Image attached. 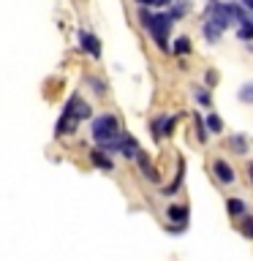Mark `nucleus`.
Instances as JSON below:
<instances>
[{"mask_svg": "<svg viewBox=\"0 0 253 261\" xmlns=\"http://www.w3.org/2000/svg\"><path fill=\"white\" fill-rule=\"evenodd\" d=\"M237 95H240V101H242V103H253V82H248V85H242Z\"/></svg>", "mask_w": 253, "mask_h": 261, "instance_id": "nucleus-23", "label": "nucleus"}, {"mask_svg": "<svg viewBox=\"0 0 253 261\" xmlns=\"http://www.w3.org/2000/svg\"><path fill=\"white\" fill-rule=\"evenodd\" d=\"M193 130H196V139H199V142H207L210 134H207V125H204V117L199 112L193 114Z\"/></svg>", "mask_w": 253, "mask_h": 261, "instance_id": "nucleus-17", "label": "nucleus"}, {"mask_svg": "<svg viewBox=\"0 0 253 261\" xmlns=\"http://www.w3.org/2000/svg\"><path fill=\"white\" fill-rule=\"evenodd\" d=\"M193 98H196L201 106H210V93H207L204 87H196V90H193Z\"/></svg>", "mask_w": 253, "mask_h": 261, "instance_id": "nucleus-25", "label": "nucleus"}, {"mask_svg": "<svg viewBox=\"0 0 253 261\" xmlns=\"http://www.w3.org/2000/svg\"><path fill=\"white\" fill-rule=\"evenodd\" d=\"M204 125H207V134H220V130H223V120H220L218 114H210V117L204 120Z\"/></svg>", "mask_w": 253, "mask_h": 261, "instance_id": "nucleus-19", "label": "nucleus"}, {"mask_svg": "<svg viewBox=\"0 0 253 261\" xmlns=\"http://www.w3.org/2000/svg\"><path fill=\"white\" fill-rule=\"evenodd\" d=\"M87 85H93V93L95 95H106V85H104V79H98V76H87Z\"/></svg>", "mask_w": 253, "mask_h": 261, "instance_id": "nucleus-22", "label": "nucleus"}, {"mask_svg": "<svg viewBox=\"0 0 253 261\" xmlns=\"http://www.w3.org/2000/svg\"><path fill=\"white\" fill-rule=\"evenodd\" d=\"M77 125H79V120L73 117V114L63 112L60 120H57V125H55V136L60 139V136H65V134H73V130H77Z\"/></svg>", "mask_w": 253, "mask_h": 261, "instance_id": "nucleus-8", "label": "nucleus"}, {"mask_svg": "<svg viewBox=\"0 0 253 261\" xmlns=\"http://www.w3.org/2000/svg\"><path fill=\"white\" fill-rule=\"evenodd\" d=\"M188 215H191L188 204H169V210H166L169 223H177V226H185L188 223Z\"/></svg>", "mask_w": 253, "mask_h": 261, "instance_id": "nucleus-7", "label": "nucleus"}, {"mask_svg": "<svg viewBox=\"0 0 253 261\" xmlns=\"http://www.w3.org/2000/svg\"><path fill=\"white\" fill-rule=\"evenodd\" d=\"M161 120H163V114H158V117L150 120V136L155 139V142L161 139Z\"/></svg>", "mask_w": 253, "mask_h": 261, "instance_id": "nucleus-24", "label": "nucleus"}, {"mask_svg": "<svg viewBox=\"0 0 253 261\" xmlns=\"http://www.w3.org/2000/svg\"><path fill=\"white\" fill-rule=\"evenodd\" d=\"M139 19H142V24L147 28V24H150V19H153V14L147 11V8H142V11H139Z\"/></svg>", "mask_w": 253, "mask_h": 261, "instance_id": "nucleus-26", "label": "nucleus"}, {"mask_svg": "<svg viewBox=\"0 0 253 261\" xmlns=\"http://www.w3.org/2000/svg\"><path fill=\"white\" fill-rule=\"evenodd\" d=\"M248 177H250V182H253V161L248 163Z\"/></svg>", "mask_w": 253, "mask_h": 261, "instance_id": "nucleus-28", "label": "nucleus"}, {"mask_svg": "<svg viewBox=\"0 0 253 261\" xmlns=\"http://www.w3.org/2000/svg\"><path fill=\"white\" fill-rule=\"evenodd\" d=\"M171 16L169 14H153L150 24H147V30H150L153 36V44L161 49V52H169V33H171Z\"/></svg>", "mask_w": 253, "mask_h": 261, "instance_id": "nucleus-2", "label": "nucleus"}, {"mask_svg": "<svg viewBox=\"0 0 253 261\" xmlns=\"http://www.w3.org/2000/svg\"><path fill=\"white\" fill-rule=\"evenodd\" d=\"M63 112L73 114V117H77L79 122H82V120H87L90 114H93V109H90V103L82 101V95H79V93H73V95L68 98V103H65V109H63Z\"/></svg>", "mask_w": 253, "mask_h": 261, "instance_id": "nucleus-4", "label": "nucleus"}, {"mask_svg": "<svg viewBox=\"0 0 253 261\" xmlns=\"http://www.w3.org/2000/svg\"><path fill=\"white\" fill-rule=\"evenodd\" d=\"M120 139H122V144H120V152H122V155H125V158H136V155H139V152H142V147H139V142H136V139H134V136H128V134H122Z\"/></svg>", "mask_w": 253, "mask_h": 261, "instance_id": "nucleus-10", "label": "nucleus"}, {"mask_svg": "<svg viewBox=\"0 0 253 261\" xmlns=\"http://www.w3.org/2000/svg\"><path fill=\"white\" fill-rule=\"evenodd\" d=\"M174 128H177V117H166L163 114V120H161V139H166L174 134Z\"/></svg>", "mask_w": 253, "mask_h": 261, "instance_id": "nucleus-18", "label": "nucleus"}, {"mask_svg": "<svg viewBox=\"0 0 253 261\" xmlns=\"http://www.w3.org/2000/svg\"><path fill=\"white\" fill-rule=\"evenodd\" d=\"M212 174H215V179H218L220 185H232L234 179H237L232 163H226L223 158H215V161H212Z\"/></svg>", "mask_w": 253, "mask_h": 261, "instance_id": "nucleus-5", "label": "nucleus"}, {"mask_svg": "<svg viewBox=\"0 0 253 261\" xmlns=\"http://www.w3.org/2000/svg\"><path fill=\"white\" fill-rule=\"evenodd\" d=\"M237 38H242V41H253V19L237 28Z\"/></svg>", "mask_w": 253, "mask_h": 261, "instance_id": "nucleus-21", "label": "nucleus"}, {"mask_svg": "<svg viewBox=\"0 0 253 261\" xmlns=\"http://www.w3.org/2000/svg\"><path fill=\"white\" fill-rule=\"evenodd\" d=\"M240 231L248 237V240H253V215H242L240 218Z\"/></svg>", "mask_w": 253, "mask_h": 261, "instance_id": "nucleus-20", "label": "nucleus"}, {"mask_svg": "<svg viewBox=\"0 0 253 261\" xmlns=\"http://www.w3.org/2000/svg\"><path fill=\"white\" fill-rule=\"evenodd\" d=\"M207 22H210V24H215L218 30L232 28V16H229L226 3H220V0H212V3L207 6Z\"/></svg>", "mask_w": 253, "mask_h": 261, "instance_id": "nucleus-3", "label": "nucleus"}, {"mask_svg": "<svg viewBox=\"0 0 253 261\" xmlns=\"http://www.w3.org/2000/svg\"><path fill=\"white\" fill-rule=\"evenodd\" d=\"M139 6H153V0H136Z\"/></svg>", "mask_w": 253, "mask_h": 261, "instance_id": "nucleus-29", "label": "nucleus"}, {"mask_svg": "<svg viewBox=\"0 0 253 261\" xmlns=\"http://www.w3.org/2000/svg\"><path fill=\"white\" fill-rule=\"evenodd\" d=\"M229 147H232L237 155H245V152L250 150V139H248V136H242V134H237V136L229 139Z\"/></svg>", "mask_w": 253, "mask_h": 261, "instance_id": "nucleus-13", "label": "nucleus"}, {"mask_svg": "<svg viewBox=\"0 0 253 261\" xmlns=\"http://www.w3.org/2000/svg\"><path fill=\"white\" fill-rule=\"evenodd\" d=\"M240 6L245 8V11H253V0H240Z\"/></svg>", "mask_w": 253, "mask_h": 261, "instance_id": "nucleus-27", "label": "nucleus"}, {"mask_svg": "<svg viewBox=\"0 0 253 261\" xmlns=\"http://www.w3.org/2000/svg\"><path fill=\"white\" fill-rule=\"evenodd\" d=\"M177 163H180V169H177V177H174V182H171V185H166V188L161 191L163 196H174V193L180 191V185H183V179H185V161L180 158Z\"/></svg>", "mask_w": 253, "mask_h": 261, "instance_id": "nucleus-12", "label": "nucleus"}, {"mask_svg": "<svg viewBox=\"0 0 253 261\" xmlns=\"http://www.w3.org/2000/svg\"><path fill=\"white\" fill-rule=\"evenodd\" d=\"M191 38L188 36H180V38H174V44H171V52L174 55H191Z\"/></svg>", "mask_w": 253, "mask_h": 261, "instance_id": "nucleus-15", "label": "nucleus"}, {"mask_svg": "<svg viewBox=\"0 0 253 261\" xmlns=\"http://www.w3.org/2000/svg\"><path fill=\"white\" fill-rule=\"evenodd\" d=\"M79 44H82V49H85L90 57H101V41H98L93 33L82 30V33H79Z\"/></svg>", "mask_w": 253, "mask_h": 261, "instance_id": "nucleus-6", "label": "nucleus"}, {"mask_svg": "<svg viewBox=\"0 0 253 261\" xmlns=\"http://www.w3.org/2000/svg\"><path fill=\"white\" fill-rule=\"evenodd\" d=\"M90 161H93V166H98L101 171H112L114 169V161L101 150V147H93V150H90Z\"/></svg>", "mask_w": 253, "mask_h": 261, "instance_id": "nucleus-9", "label": "nucleus"}, {"mask_svg": "<svg viewBox=\"0 0 253 261\" xmlns=\"http://www.w3.org/2000/svg\"><path fill=\"white\" fill-rule=\"evenodd\" d=\"M122 130H120V120L114 117V114H98V117L93 120V125H90V136L95 139L98 144H104V142H109V139L114 136H120Z\"/></svg>", "mask_w": 253, "mask_h": 261, "instance_id": "nucleus-1", "label": "nucleus"}, {"mask_svg": "<svg viewBox=\"0 0 253 261\" xmlns=\"http://www.w3.org/2000/svg\"><path fill=\"white\" fill-rule=\"evenodd\" d=\"M136 161H139V169H142V174L147 177V179H153V182H158V171H155L153 169V163H150V155H147V152H139L136 155Z\"/></svg>", "mask_w": 253, "mask_h": 261, "instance_id": "nucleus-11", "label": "nucleus"}, {"mask_svg": "<svg viewBox=\"0 0 253 261\" xmlns=\"http://www.w3.org/2000/svg\"><path fill=\"white\" fill-rule=\"evenodd\" d=\"M226 212H229V218H242L245 215V201L240 196H232V199L226 201Z\"/></svg>", "mask_w": 253, "mask_h": 261, "instance_id": "nucleus-14", "label": "nucleus"}, {"mask_svg": "<svg viewBox=\"0 0 253 261\" xmlns=\"http://www.w3.org/2000/svg\"><path fill=\"white\" fill-rule=\"evenodd\" d=\"M204 38L210 41V44H220V38H223V30H218L215 24H210V22H204Z\"/></svg>", "mask_w": 253, "mask_h": 261, "instance_id": "nucleus-16", "label": "nucleus"}]
</instances>
